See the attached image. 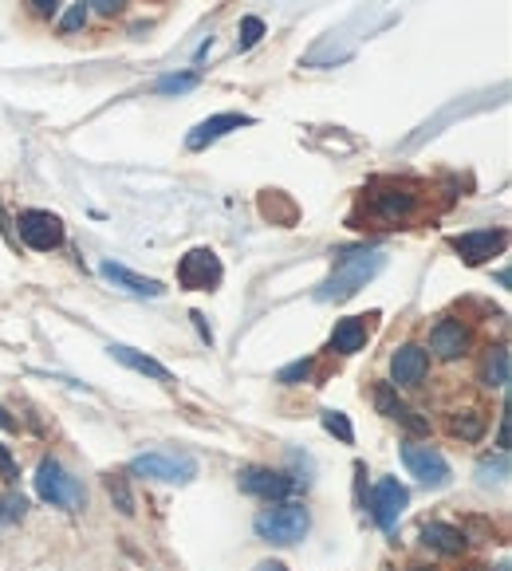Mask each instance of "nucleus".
Returning a JSON list of instances; mask_svg holds the SVG:
<instances>
[{
  "instance_id": "f257e3e1",
  "label": "nucleus",
  "mask_w": 512,
  "mask_h": 571,
  "mask_svg": "<svg viewBox=\"0 0 512 571\" xmlns=\"http://www.w3.org/2000/svg\"><path fill=\"white\" fill-rule=\"evenodd\" d=\"M383 268H386L383 249H355V253H339L335 272L320 284L316 300H323V304H343V300H351L359 288H367Z\"/></svg>"
},
{
  "instance_id": "f03ea898",
  "label": "nucleus",
  "mask_w": 512,
  "mask_h": 571,
  "mask_svg": "<svg viewBox=\"0 0 512 571\" xmlns=\"http://www.w3.org/2000/svg\"><path fill=\"white\" fill-rule=\"evenodd\" d=\"M253 528H256V536H260V540L288 548V544H300V540L308 536L312 516H308V508H304V505H292V501H272V508H264V512L253 520Z\"/></svg>"
},
{
  "instance_id": "7ed1b4c3",
  "label": "nucleus",
  "mask_w": 512,
  "mask_h": 571,
  "mask_svg": "<svg viewBox=\"0 0 512 571\" xmlns=\"http://www.w3.org/2000/svg\"><path fill=\"white\" fill-rule=\"evenodd\" d=\"M36 493H40V501H48V505H60V508H83L87 505V493H83V485L67 473L60 461H52V457H44L40 461V469H36Z\"/></svg>"
},
{
  "instance_id": "20e7f679",
  "label": "nucleus",
  "mask_w": 512,
  "mask_h": 571,
  "mask_svg": "<svg viewBox=\"0 0 512 571\" xmlns=\"http://www.w3.org/2000/svg\"><path fill=\"white\" fill-rule=\"evenodd\" d=\"M130 473L138 477H154V481H166V485H190L197 477V461L186 453H142L130 461Z\"/></svg>"
},
{
  "instance_id": "39448f33",
  "label": "nucleus",
  "mask_w": 512,
  "mask_h": 571,
  "mask_svg": "<svg viewBox=\"0 0 512 571\" xmlns=\"http://www.w3.org/2000/svg\"><path fill=\"white\" fill-rule=\"evenodd\" d=\"M16 225H20V241L36 253H52L64 245V221L48 209H24L16 217Z\"/></svg>"
},
{
  "instance_id": "423d86ee",
  "label": "nucleus",
  "mask_w": 512,
  "mask_h": 571,
  "mask_svg": "<svg viewBox=\"0 0 512 571\" xmlns=\"http://www.w3.org/2000/svg\"><path fill=\"white\" fill-rule=\"evenodd\" d=\"M221 276H225V268H221V256L213 249H193L178 264V284L190 292H213L221 284Z\"/></svg>"
},
{
  "instance_id": "0eeeda50",
  "label": "nucleus",
  "mask_w": 512,
  "mask_h": 571,
  "mask_svg": "<svg viewBox=\"0 0 512 571\" xmlns=\"http://www.w3.org/2000/svg\"><path fill=\"white\" fill-rule=\"evenodd\" d=\"M406 505H410V489L398 485L394 477H383V481L371 489V516H375V524H379L383 532H394V528H398Z\"/></svg>"
},
{
  "instance_id": "6e6552de",
  "label": "nucleus",
  "mask_w": 512,
  "mask_h": 571,
  "mask_svg": "<svg viewBox=\"0 0 512 571\" xmlns=\"http://www.w3.org/2000/svg\"><path fill=\"white\" fill-rule=\"evenodd\" d=\"M402 461H406L410 477H418L422 485H430V489H446L449 485V461L438 449H430V445H402Z\"/></svg>"
},
{
  "instance_id": "1a4fd4ad",
  "label": "nucleus",
  "mask_w": 512,
  "mask_h": 571,
  "mask_svg": "<svg viewBox=\"0 0 512 571\" xmlns=\"http://www.w3.org/2000/svg\"><path fill=\"white\" fill-rule=\"evenodd\" d=\"M237 485H241L245 493L260 497V501H284V497L296 489V481H292L288 473H276V469H264V465L237 469Z\"/></svg>"
},
{
  "instance_id": "9d476101",
  "label": "nucleus",
  "mask_w": 512,
  "mask_h": 571,
  "mask_svg": "<svg viewBox=\"0 0 512 571\" xmlns=\"http://www.w3.org/2000/svg\"><path fill=\"white\" fill-rule=\"evenodd\" d=\"M505 245H509V233H505V229H477V233L453 237V249H457V256H461L469 268H477V264L493 260L497 253H505Z\"/></svg>"
},
{
  "instance_id": "9b49d317",
  "label": "nucleus",
  "mask_w": 512,
  "mask_h": 571,
  "mask_svg": "<svg viewBox=\"0 0 512 571\" xmlns=\"http://www.w3.org/2000/svg\"><path fill=\"white\" fill-rule=\"evenodd\" d=\"M241 127H253V115H237V111L213 115V119L197 123V127L186 134V146H190V150H205L209 142H217V138H225L229 130H241Z\"/></svg>"
},
{
  "instance_id": "f8f14e48",
  "label": "nucleus",
  "mask_w": 512,
  "mask_h": 571,
  "mask_svg": "<svg viewBox=\"0 0 512 571\" xmlns=\"http://www.w3.org/2000/svg\"><path fill=\"white\" fill-rule=\"evenodd\" d=\"M371 209L390 221V225H402V221H410L414 213H418V197L410 190H398V186H386L383 193H371Z\"/></svg>"
},
{
  "instance_id": "ddd939ff",
  "label": "nucleus",
  "mask_w": 512,
  "mask_h": 571,
  "mask_svg": "<svg viewBox=\"0 0 512 571\" xmlns=\"http://www.w3.org/2000/svg\"><path fill=\"white\" fill-rule=\"evenodd\" d=\"M99 272H103L111 284H119L123 292H130V296H146V300H158V296L166 292L158 280H150V276H138V272H130L127 264H115V260H103V264H99Z\"/></svg>"
},
{
  "instance_id": "4468645a",
  "label": "nucleus",
  "mask_w": 512,
  "mask_h": 571,
  "mask_svg": "<svg viewBox=\"0 0 512 571\" xmlns=\"http://www.w3.org/2000/svg\"><path fill=\"white\" fill-rule=\"evenodd\" d=\"M426 371H430V359H426V351L414 347V343H406V347L394 351V359H390V375H394L398 386H422Z\"/></svg>"
},
{
  "instance_id": "2eb2a0df",
  "label": "nucleus",
  "mask_w": 512,
  "mask_h": 571,
  "mask_svg": "<svg viewBox=\"0 0 512 571\" xmlns=\"http://www.w3.org/2000/svg\"><path fill=\"white\" fill-rule=\"evenodd\" d=\"M107 351H111V359H115V363H123V367L138 371V375H146V379L162 382V386H170V382H174V375H170V371H166L158 359H150V355L134 351V347H127V343H111Z\"/></svg>"
},
{
  "instance_id": "dca6fc26",
  "label": "nucleus",
  "mask_w": 512,
  "mask_h": 571,
  "mask_svg": "<svg viewBox=\"0 0 512 571\" xmlns=\"http://www.w3.org/2000/svg\"><path fill=\"white\" fill-rule=\"evenodd\" d=\"M430 347H434L438 359H461L465 347H469V331H465L457 319H442V323L434 327V335H430Z\"/></svg>"
},
{
  "instance_id": "f3484780",
  "label": "nucleus",
  "mask_w": 512,
  "mask_h": 571,
  "mask_svg": "<svg viewBox=\"0 0 512 571\" xmlns=\"http://www.w3.org/2000/svg\"><path fill=\"white\" fill-rule=\"evenodd\" d=\"M375 406L383 410L386 418L402 422V426H406V430H414V434L430 430V422H426V418H418V414H414V410H410V406H406V402H402V398H398L390 386H379V390H375Z\"/></svg>"
},
{
  "instance_id": "a211bd4d",
  "label": "nucleus",
  "mask_w": 512,
  "mask_h": 571,
  "mask_svg": "<svg viewBox=\"0 0 512 571\" xmlns=\"http://www.w3.org/2000/svg\"><path fill=\"white\" fill-rule=\"evenodd\" d=\"M363 343H367V323H363V316H351L335 323V331H331V351L355 355V351H363Z\"/></svg>"
},
{
  "instance_id": "6ab92c4d",
  "label": "nucleus",
  "mask_w": 512,
  "mask_h": 571,
  "mask_svg": "<svg viewBox=\"0 0 512 571\" xmlns=\"http://www.w3.org/2000/svg\"><path fill=\"white\" fill-rule=\"evenodd\" d=\"M422 540H426L430 548H438L442 556H461V548H465V532L453 528V524H438V520L422 528Z\"/></svg>"
},
{
  "instance_id": "aec40b11",
  "label": "nucleus",
  "mask_w": 512,
  "mask_h": 571,
  "mask_svg": "<svg viewBox=\"0 0 512 571\" xmlns=\"http://www.w3.org/2000/svg\"><path fill=\"white\" fill-rule=\"evenodd\" d=\"M505 477H509V449H501L497 457H485V461L477 465V485H481V489L505 485Z\"/></svg>"
},
{
  "instance_id": "412c9836",
  "label": "nucleus",
  "mask_w": 512,
  "mask_h": 571,
  "mask_svg": "<svg viewBox=\"0 0 512 571\" xmlns=\"http://www.w3.org/2000/svg\"><path fill=\"white\" fill-rule=\"evenodd\" d=\"M485 386H493V390H505V386H509V347H505V343L493 347L489 359H485Z\"/></svg>"
},
{
  "instance_id": "4be33fe9",
  "label": "nucleus",
  "mask_w": 512,
  "mask_h": 571,
  "mask_svg": "<svg viewBox=\"0 0 512 571\" xmlns=\"http://www.w3.org/2000/svg\"><path fill=\"white\" fill-rule=\"evenodd\" d=\"M449 430H453L457 438H465V442H477V438L485 434V422H481V414H473V410H461V414L449 422Z\"/></svg>"
},
{
  "instance_id": "5701e85b",
  "label": "nucleus",
  "mask_w": 512,
  "mask_h": 571,
  "mask_svg": "<svg viewBox=\"0 0 512 571\" xmlns=\"http://www.w3.org/2000/svg\"><path fill=\"white\" fill-rule=\"evenodd\" d=\"M320 422H323V430H327V434H335L343 445L355 442V430H351V422H347V414H343V410H323Z\"/></svg>"
},
{
  "instance_id": "b1692460",
  "label": "nucleus",
  "mask_w": 512,
  "mask_h": 571,
  "mask_svg": "<svg viewBox=\"0 0 512 571\" xmlns=\"http://www.w3.org/2000/svg\"><path fill=\"white\" fill-rule=\"evenodd\" d=\"M107 493H111V501H115V508H119L123 516H134V497H130L127 477H119V473H111V477H107Z\"/></svg>"
},
{
  "instance_id": "393cba45",
  "label": "nucleus",
  "mask_w": 512,
  "mask_h": 571,
  "mask_svg": "<svg viewBox=\"0 0 512 571\" xmlns=\"http://www.w3.org/2000/svg\"><path fill=\"white\" fill-rule=\"evenodd\" d=\"M197 87V75H166L154 83L158 95H182V91H193Z\"/></svg>"
},
{
  "instance_id": "a878e982",
  "label": "nucleus",
  "mask_w": 512,
  "mask_h": 571,
  "mask_svg": "<svg viewBox=\"0 0 512 571\" xmlns=\"http://www.w3.org/2000/svg\"><path fill=\"white\" fill-rule=\"evenodd\" d=\"M260 36H264V20H260V16H245V20H241V36H237V48H241V52H249L256 40H260Z\"/></svg>"
},
{
  "instance_id": "bb28decb",
  "label": "nucleus",
  "mask_w": 512,
  "mask_h": 571,
  "mask_svg": "<svg viewBox=\"0 0 512 571\" xmlns=\"http://www.w3.org/2000/svg\"><path fill=\"white\" fill-rule=\"evenodd\" d=\"M312 375V359H296L292 367H284L280 375H276V382H284V386H296V382H304Z\"/></svg>"
},
{
  "instance_id": "cd10ccee",
  "label": "nucleus",
  "mask_w": 512,
  "mask_h": 571,
  "mask_svg": "<svg viewBox=\"0 0 512 571\" xmlns=\"http://www.w3.org/2000/svg\"><path fill=\"white\" fill-rule=\"evenodd\" d=\"M24 497H16V493H12V497H0V524H12V520H20V516H24Z\"/></svg>"
},
{
  "instance_id": "c85d7f7f",
  "label": "nucleus",
  "mask_w": 512,
  "mask_h": 571,
  "mask_svg": "<svg viewBox=\"0 0 512 571\" xmlns=\"http://www.w3.org/2000/svg\"><path fill=\"white\" fill-rule=\"evenodd\" d=\"M83 24H87V4H75L64 20H60V28H64V32H79Z\"/></svg>"
},
{
  "instance_id": "c756f323",
  "label": "nucleus",
  "mask_w": 512,
  "mask_h": 571,
  "mask_svg": "<svg viewBox=\"0 0 512 571\" xmlns=\"http://www.w3.org/2000/svg\"><path fill=\"white\" fill-rule=\"evenodd\" d=\"M0 477H4V481H16V477H20V469H16L12 453H8V445H0Z\"/></svg>"
},
{
  "instance_id": "7c9ffc66",
  "label": "nucleus",
  "mask_w": 512,
  "mask_h": 571,
  "mask_svg": "<svg viewBox=\"0 0 512 571\" xmlns=\"http://www.w3.org/2000/svg\"><path fill=\"white\" fill-rule=\"evenodd\" d=\"M91 4H95L99 16H119V12L127 8V0H91Z\"/></svg>"
},
{
  "instance_id": "2f4dec72",
  "label": "nucleus",
  "mask_w": 512,
  "mask_h": 571,
  "mask_svg": "<svg viewBox=\"0 0 512 571\" xmlns=\"http://www.w3.org/2000/svg\"><path fill=\"white\" fill-rule=\"evenodd\" d=\"M32 4H36V12H40V16H52V12L60 8V0H32Z\"/></svg>"
},
{
  "instance_id": "473e14b6",
  "label": "nucleus",
  "mask_w": 512,
  "mask_h": 571,
  "mask_svg": "<svg viewBox=\"0 0 512 571\" xmlns=\"http://www.w3.org/2000/svg\"><path fill=\"white\" fill-rule=\"evenodd\" d=\"M193 323H197V331H201V339H205V343H213V331H209V327H205V316H201V312H193Z\"/></svg>"
},
{
  "instance_id": "72a5a7b5",
  "label": "nucleus",
  "mask_w": 512,
  "mask_h": 571,
  "mask_svg": "<svg viewBox=\"0 0 512 571\" xmlns=\"http://www.w3.org/2000/svg\"><path fill=\"white\" fill-rule=\"evenodd\" d=\"M256 571H288V568H284V564H276V560H264Z\"/></svg>"
},
{
  "instance_id": "f704fd0d",
  "label": "nucleus",
  "mask_w": 512,
  "mask_h": 571,
  "mask_svg": "<svg viewBox=\"0 0 512 571\" xmlns=\"http://www.w3.org/2000/svg\"><path fill=\"white\" fill-rule=\"evenodd\" d=\"M0 426H4V430H16V422H12V418H8L4 410H0Z\"/></svg>"
},
{
  "instance_id": "c9c22d12",
  "label": "nucleus",
  "mask_w": 512,
  "mask_h": 571,
  "mask_svg": "<svg viewBox=\"0 0 512 571\" xmlns=\"http://www.w3.org/2000/svg\"><path fill=\"white\" fill-rule=\"evenodd\" d=\"M497 571H509V564H501V568H497Z\"/></svg>"
},
{
  "instance_id": "e433bc0d",
  "label": "nucleus",
  "mask_w": 512,
  "mask_h": 571,
  "mask_svg": "<svg viewBox=\"0 0 512 571\" xmlns=\"http://www.w3.org/2000/svg\"><path fill=\"white\" fill-rule=\"evenodd\" d=\"M469 571H485V568H469Z\"/></svg>"
},
{
  "instance_id": "4c0bfd02",
  "label": "nucleus",
  "mask_w": 512,
  "mask_h": 571,
  "mask_svg": "<svg viewBox=\"0 0 512 571\" xmlns=\"http://www.w3.org/2000/svg\"><path fill=\"white\" fill-rule=\"evenodd\" d=\"M414 571H422V568H414Z\"/></svg>"
}]
</instances>
